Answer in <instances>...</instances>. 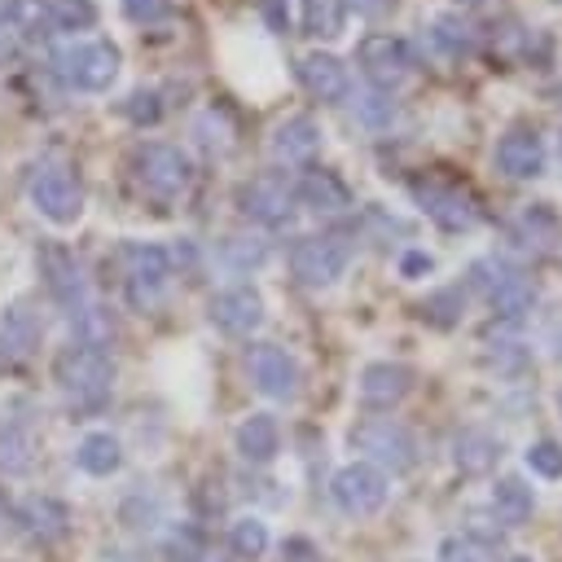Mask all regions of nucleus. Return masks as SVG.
I'll return each mask as SVG.
<instances>
[{"instance_id": "obj_1", "label": "nucleus", "mask_w": 562, "mask_h": 562, "mask_svg": "<svg viewBox=\"0 0 562 562\" xmlns=\"http://www.w3.org/2000/svg\"><path fill=\"white\" fill-rule=\"evenodd\" d=\"M53 378H57L70 408H101L105 395H110V382H114V364H110L105 347L70 342V347H61V356L53 364Z\"/></svg>"}, {"instance_id": "obj_2", "label": "nucleus", "mask_w": 562, "mask_h": 562, "mask_svg": "<svg viewBox=\"0 0 562 562\" xmlns=\"http://www.w3.org/2000/svg\"><path fill=\"white\" fill-rule=\"evenodd\" d=\"M351 448L360 452V461L378 465L386 479L391 474H408L417 465V439L404 422L395 417H364L356 430H351Z\"/></svg>"}, {"instance_id": "obj_3", "label": "nucleus", "mask_w": 562, "mask_h": 562, "mask_svg": "<svg viewBox=\"0 0 562 562\" xmlns=\"http://www.w3.org/2000/svg\"><path fill=\"white\" fill-rule=\"evenodd\" d=\"M53 70L79 92H105L119 79V48L110 40H75L57 48Z\"/></svg>"}, {"instance_id": "obj_4", "label": "nucleus", "mask_w": 562, "mask_h": 562, "mask_svg": "<svg viewBox=\"0 0 562 562\" xmlns=\"http://www.w3.org/2000/svg\"><path fill=\"white\" fill-rule=\"evenodd\" d=\"M167 277H171L167 246H154V241L123 246V294H127V303L136 312H154L162 303Z\"/></svg>"}, {"instance_id": "obj_5", "label": "nucleus", "mask_w": 562, "mask_h": 562, "mask_svg": "<svg viewBox=\"0 0 562 562\" xmlns=\"http://www.w3.org/2000/svg\"><path fill=\"white\" fill-rule=\"evenodd\" d=\"M391 496V479L369 465V461H347L334 479H329V501L347 514V518H369L386 505Z\"/></svg>"}, {"instance_id": "obj_6", "label": "nucleus", "mask_w": 562, "mask_h": 562, "mask_svg": "<svg viewBox=\"0 0 562 562\" xmlns=\"http://www.w3.org/2000/svg\"><path fill=\"white\" fill-rule=\"evenodd\" d=\"M351 263V246L334 233H312V237H299L294 250H290V272L312 285V290H325L334 285Z\"/></svg>"}, {"instance_id": "obj_7", "label": "nucleus", "mask_w": 562, "mask_h": 562, "mask_svg": "<svg viewBox=\"0 0 562 562\" xmlns=\"http://www.w3.org/2000/svg\"><path fill=\"white\" fill-rule=\"evenodd\" d=\"M189 158L176 149V145H162V140H154V145H145L140 154H136V180H140V189L149 193V198H158V202H176L184 189H189Z\"/></svg>"}, {"instance_id": "obj_8", "label": "nucleus", "mask_w": 562, "mask_h": 562, "mask_svg": "<svg viewBox=\"0 0 562 562\" xmlns=\"http://www.w3.org/2000/svg\"><path fill=\"white\" fill-rule=\"evenodd\" d=\"M31 202L48 224H75L83 211V189L66 167H40L31 176Z\"/></svg>"}, {"instance_id": "obj_9", "label": "nucleus", "mask_w": 562, "mask_h": 562, "mask_svg": "<svg viewBox=\"0 0 562 562\" xmlns=\"http://www.w3.org/2000/svg\"><path fill=\"white\" fill-rule=\"evenodd\" d=\"M356 57H360V70L369 75V83L382 92L400 88L413 75V48L400 35H364Z\"/></svg>"}, {"instance_id": "obj_10", "label": "nucleus", "mask_w": 562, "mask_h": 562, "mask_svg": "<svg viewBox=\"0 0 562 562\" xmlns=\"http://www.w3.org/2000/svg\"><path fill=\"white\" fill-rule=\"evenodd\" d=\"M413 202H417L439 228H448V233H465V228L479 224V202H474L465 189H457V184L417 180V184H413Z\"/></svg>"}, {"instance_id": "obj_11", "label": "nucleus", "mask_w": 562, "mask_h": 562, "mask_svg": "<svg viewBox=\"0 0 562 562\" xmlns=\"http://www.w3.org/2000/svg\"><path fill=\"white\" fill-rule=\"evenodd\" d=\"M246 369H250V382L259 395H268V400H294L299 395V360L285 347L255 342L246 356Z\"/></svg>"}, {"instance_id": "obj_12", "label": "nucleus", "mask_w": 562, "mask_h": 562, "mask_svg": "<svg viewBox=\"0 0 562 562\" xmlns=\"http://www.w3.org/2000/svg\"><path fill=\"white\" fill-rule=\"evenodd\" d=\"M206 312H211V325L233 334V338H246V334H255L263 325V299H259L255 285H228V290L211 294Z\"/></svg>"}, {"instance_id": "obj_13", "label": "nucleus", "mask_w": 562, "mask_h": 562, "mask_svg": "<svg viewBox=\"0 0 562 562\" xmlns=\"http://www.w3.org/2000/svg\"><path fill=\"white\" fill-rule=\"evenodd\" d=\"M413 391V369L400 360H369L356 378V395L364 408H395Z\"/></svg>"}, {"instance_id": "obj_14", "label": "nucleus", "mask_w": 562, "mask_h": 562, "mask_svg": "<svg viewBox=\"0 0 562 562\" xmlns=\"http://www.w3.org/2000/svg\"><path fill=\"white\" fill-rule=\"evenodd\" d=\"M241 211L255 220V224H268V228H277V224H285L290 215H294V184L285 180V176H255L246 189H241Z\"/></svg>"}, {"instance_id": "obj_15", "label": "nucleus", "mask_w": 562, "mask_h": 562, "mask_svg": "<svg viewBox=\"0 0 562 562\" xmlns=\"http://www.w3.org/2000/svg\"><path fill=\"white\" fill-rule=\"evenodd\" d=\"M40 263H44V285H48V294L70 312V321L83 316V312L92 307V299H88V281H83L75 255H66L61 246H48Z\"/></svg>"}, {"instance_id": "obj_16", "label": "nucleus", "mask_w": 562, "mask_h": 562, "mask_svg": "<svg viewBox=\"0 0 562 562\" xmlns=\"http://www.w3.org/2000/svg\"><path fill=\"white\" fill-rule=\"evenodd\" d=\"M40 334H44V325H40V312L31 307V299H13V303H4V312H0V360H26L35 347H40Z\"/></svg>"}, {"instance_id": "obj_17", "label": "nucleus", "mask_w": 562, "mask_h": 562, "mask_svg": "<svg viewBox=\"0 0 562 562\" xmlns=\"http://www.w3.org/2000/svg\"><path fill=\"white\" fill-rule=\"evenodd\" d=\"M496 167L514 180H536L544 171V140L531 127H514L496 140Z\"/></svg>"}, {"instance_id": "obj_18", "label": "nucleus", "mask_w": 562, "mask_h": 562, "mask_svg": "<svg viewBox=\"0 0 562 562\" xmlns=\"http://www.w3.org/2000/svg\"><path fill=\"white\" fill-rule=\"evenodd\" d=\"M13 518H18V527H22L35 544H57V540H66V531H70V509H66L57 496H26Z\"/></svg>"}, {"instance_id": "obj_19", "label": "nucleus", "mask_w": 562, "mask_h": 562, "mask_svg": "<svg viewBox=\"0 0 562 562\" xmlns=\"http://www.w3.org/2000/svg\"><path fill=\"white\" fill-rule=\"evenodd\" d=\"M509 237H514L522 250H531V255H549V250H558V241H562V224H558V215L549 211V202H527V206L514 215Z\"/></svg>"}, {"instance_id": "obj_20", "label": "nucleus", "mask_w": 562, "mask_h": 562, "mask_svg": "<svg viewBox=\"0 0 562 562\" xmlns=\"http://www.w3.org/2000/svg\"><path fill=\"white\" fill-rule=\"evenodd\" d=\"M299 79H303V88H307L312 97H321V101H342L347 88H351V75H347V66H342L334 53H307V57L299 61Z\"/></svg>"}, {"instance_id": "obj_21", "label": "nucleus", "mask_w": 562, "mask_h": 562, "mask_svg": "<svg viewBox=\"0 0 562 562\" xmlns=\"http://www.w3.org/2000/svg\"><path fill=\"white\" fill-rule=\"evenodd\" d=\"M496 461H501V439H496V435H487V430L470 426V430H461V435L452 439V465H457L465 479L492 474V470H496Z\"/></svg>"}, {"instance_id": "obj_22", "label": "nucleus", "mask_w": 562, "mask_h": 562, "mask_svg": "<svg viewBox=\"0 0 562 562\" xmlns=\"http://www.w3.org/2000/svg\"><path fill=\"white\" fill-rule=\"evenodd\" d=\"M294 202H303L307 211L316 215H338L351 206V189L334 176V171H307L299 184H294Z\"/></svg>"}, {"instance_id": "obj_23", "label": "nucleus", "mask_w": 562, "mask_h": 562, "mask_svg": "<svg viewBox=\"0 0 562 562\" xmlns=\"http://www.w3.org/2000/svg\"><path fill=\"white\" fill-rule=\"evenodd\" d=\"M233 439H237L241 461H250V465H268V461L281 452V426H277L272 413H250V417L237 426Z\"/></svg>"}, {"instance_id": "obj_24", "label": "nucleus", "mask_w": 562, "mask_h": 562, "mask_svg": "<svg viewBox=\"0 0 562 562\" xmlns=\"http://www.w3.org/2000/svg\"><path fill=\"white\" fill-rule=\"evenodd\" d=\"M316 149H321V127L307 114H294V119L277 123V132H272V158L277 162L294 167V162H307Z\"/></svg>"}, {"instance_id": "obj_25", "label": "nucleus", "mask_w": 562, "mask_h": 562, "mask_svg": "<svg viewBox=\"0 0 562 562\" xmlns=\"http://www.w3.org/2000/svg\"><path fill=\"white\" fill-rule=\"evenodd\" d=\"M75 465L92 479H110L119 465H123V443L110 435V430H88L79 443H75Z\"/></svg>"}, {"instance_id": "obj_26", "label": "nucleus", "mask_w": 562, "mask_h": 562, "mask_svg": "<svg viewBox=\"0 0 562 562\" xmlns=\"http://www.w3.org/2000/svg\"><path fill=\"white\" fill-rule=\"evenodd\" d=\"M35 465V435L22 422L0 417V474L22 479Z\"/></svg>"}, {"instance_id": "obj_27", "label": "nucleus", "mask_w": 562, "mask_h": 562, "mask_svg": "<svg viewBox=\"0 0 562 562\" xmlns=\"http://www.w3.org/2000/svg\"><path fill=\"white\" fill-rule=\"evenodd\" d=\"M531 509H536V492L522 483V479H501L496 487H492V514H496V522H505V527H522L527 518H531Z\"/></svg>"}, {"instance_id": "obj_28", "label": "nucleus", "mask_w": 562, "mask_h": 562, "mask_svg": "<svg viewBox=\"0 0 562 562\" xmlns=\"http://www.w3.org/2000/svg\"><path fill=\"white\" fill-rule=\"evenodd\" d=\"M487 303H492V312H496L501 321H522V316L536 307V285H531L522 272H509V277L487 294Z\"/></svg>"}, {"instance_id": "obj_29", "label": "nucleus", "mask_w": 562, "mask_h": 562, "mask_svg": "<svg viewBox=\"0 0 562 562\" xmlns=\"http://www.w3.org/2000/svg\"><path fill=\"white\" fill-rule=\"evenodd\" d=\"M430 40H435L448 57H461V53H474L479 31H474V22L461 18V13H439V18L430 22Z\"/></svg>"}, {"instance_id": "obj_30", "label": "nucleus", "mask_w": 562, "mask_h": 562, "mask_svg": "<svg viewBox=\"0 0 562 562\" xmlns=\"http://www.w3.org/2000/svg\"><path fill=\"white\" fill-rule=\"evenodd\" d=\"M228 549H233L237 558H246V562L263 558V553H268V522H263L259 514L233 518V522H228Z\"/></svg>"}, {"instance_id": "obj_31", "label": "nucleus", "mask_w": 562, "mask_h": 562, "mask_svg": "<svg viewBox=\"0 0 562 562\" xmlns=\"http://www.w3.org/2000/svg\"><path fill=\"white\" fill-rule=\"evenodd\" d=\"M35 4H40V18L48 26H61V31H83L97 18L92 0H35Z\"/></svg>"}, {"instance_id": "obj_32", "label": "nucleus", "mask_w": 562, "mask_h": 562, "mask_svg": "<svg viewBox=\"0 0 562 562\" xmlns=\"http://www.w3.org/2000/svg\"><path fill=\"white\" fill-rule=\"evenodd\" d=\"M461 312H465V294H461V285H443V290L426 294V303H422V316H426L430 325H443V329L457 325Z\"/></svg>"}, {"instance_id": "obj_33", "label": "nucleus", "mask_w": 562, "mask_h": 562, "mask_svg": "<svg viewBox=\"0 0 562 562\" xmlns=\"http://www.w3.org/2000/svg\"><path fill=\"white\" fill-rule=\"evenodd\" d=\"M220 255H224V263L233 272H250V268H259L268 259V241H259V237H228L220 246Z\"/></svg>"}, {"instance_id": "obj_34", "label": "nucleus", "mask_w": 562, "mask_h": 562, "mask_svg": "<svg viewBox=\"0 0 562 562\" xmlns=\"http://www.w3.org/2000/svg\"><path fill=\"white\" fill-rule=\"evenodd\" d=\"M522 461H527V470H531L536 479H562V443H558V439H536V443H527Z\"/></svg>"}, {"instance_id": "obj_35", "label": "nucleus", "mask_w": 562, "mask_h": 562, "mask_svg": "<svg viewBox=\"0 0 562 562\" xmlns=\"http://www.w3.org/2000/svg\"><path fill=\"white\" fill-rule=\"evenodd\" d=\"M303 26L312 35H338L342 31V0H303Z\"/></svg>"}, {"instance_id": "obj_36", "label": "nucleus", "mask_w": 562, "mask_h": 562, "mask_svg": "<svg viewBox=\"0 0 562 562\" xmlns=\"http://www.w3.org/2000/svg\"><path fill=\"white\" fill-rule=\"evenodd\" d=\"M487 553H492V549L479 544L470 531H452V536L439 540V553H435V558H439V562H487Z\"/></svg>"}, {"instance_id": "obj_37", "label": "nucleus", "mask_w": 562, "mask_h": 562, "mask_svg": "<svg viewBox=\"0 0 562 562\" xmlns=\"http://www.w3.org/2000/svg\"><path fill=\"white\" fill-rule=\"evenodd\" d=\"M158 514H162V505H158L154 492H145V487L127 492V501H123V522H127V527H136V531H140V527H154Z\"/></svg>"}, {"instance_id": "obj_38", "label": "nucleus", "mask_w": 562, "mask_h": 562, "mask_svg": "<svg viewBox=\"0 0 562 562\" xmlns=\"http://www.w3.org/2000/svg\"><path fill=\"white\" fill-rule=\"evenodd\" d=\"M509 272H514V268H509L505 259H496V255H483V259H474V263H470V285H474V290L487 299V294H492V290H496V285H501Z\"/></svg>"}, {"instance_id": "obj_39", "label": "nucleus", "mask_w": 562, "mask_h": 562, "mask_svg": "<svg viewBox=\"0 0 562 562\" xmlns=\"http://www.w3.org/2000/svg\"><path fill=\"white\" fill-rule=\"evenodd\" d=\"M356 114L369 123V127H386L395 119V105L382 97V92H369V97H356Z\"/></svg>"}, {"instance_id": "obj_40", "label": "nucleus", "mask_w": 562, "mask_h": 562, "mask_svg": "<svg viewBox=\"0 0 562 562\" xmlns=\"http://www.w3.org/2000/svg\"><path fill=\"white\" fill-rule=\"evenodd\" d=\"M123 13H127L136 26H154V22H162V18L171 13V4H167V0H123Z\"/></svg>"}, {"instance_id": "obj_41", "label": "nucleus", "mask_w": 562, "mask_h": 562, "mask_svg": "<svg viewBox=\"0 0 562 562\" xmlns=\"http://www.w3.org/2000/svg\"><path fill=\"white\" fill-rule=\"evenodd\" d=\"M342 9H351V13L369 18V22H378V18L395 13V0H342Z\"/></svg>"}, {"instance_id": "obj_42", "label": "nucleus", "mask_w": 562, "mask_h": 562, "mask_svg": "<svg viewBox=\"0 0 562 562\" xmlns=\"http://www.w3.org/2000/svg\"><path fill=\"white\" fill-rule=\"evenodd\" d=\"M127 114H132L136 123H154V119H158V97H154V92H136L132 105H127Z\"/></svg>"}, {"instance_id": "obj_43", "label": "nucleus", "mask_w": 562, "mask_h": 562, "mask_svg": "<svg viewBox=\"0 0 562 562\" xmlns=\"http://www.w3.org/2000/svg\"><path fill=\"white\" fill-rule=\"evenodd\" d=\"M430 268H435V263H430L426 250H408V255L400 259V272H404V277H422V272H430Z\"/></svg>"}, {"instance_id": "obj_44", "label": "nucleus", "mask_w": 562, "mask_h": 562, "mask_svg": "<svg viewBox=\"0 0 562 562\" xmlns=\"http://www.w3.org/2000/svg\"><path fill=\"white\" fill-rule=\"evenodd\" d=\"M263 13H268V22H272L277 31H285V9H281V0H263Z\"/></svg>"}, {"instance_id": "obj_45", "label": "nucleus", "mask_w": 562, "mask_h": 562, "mask_svg": "<svg viewBox=\"0 0 562 562\" xmlns=\"http://www.w3.org/2000/svg\"><path fill=\"white\" fill-rule=\"evenodd\" d=\"M509 562H536V558H531V553H514Z\"/></svg>"}, {"instance_id": "obj_46", "label": "nucleus", "mask_w": 562, "mask_h": 562, "mask_svg": "<svg viewBox=\"0 0 562 562\" xmlns=\"http://www.w3.org/2000/svg\"><path fill=\"white\" fill-rule=\"evenodd\" d=\"M465 4H487V0H465Z\"/></svg>"}, {"instance_id": "obj_47", "label": "nucleus", "mask_w": 562, "mask_h": 562, "mask_svg": "<svg viewBox=\"0 0 562 562\" xmlns=\"http://www.w3.org/2000/svg\"><path fill=\"white\" fill-rule=\"evenodd\" d=\"M558 413H562V391H558Z\"/></svg>"}, {"instance_id": "obj_48", "label": "nucleus", "mask_w": 562, "mask_h": 562, "mask_svg": "<svg viewBox=\"0 0 562 562\" xmlns=\"http://www.w3.org/2000/svg\"><path fill=\"white\" fill-rule=\"evenodd\" d=\"M558 154H562V136H558Z\"/></svg>"}]
</instances>
